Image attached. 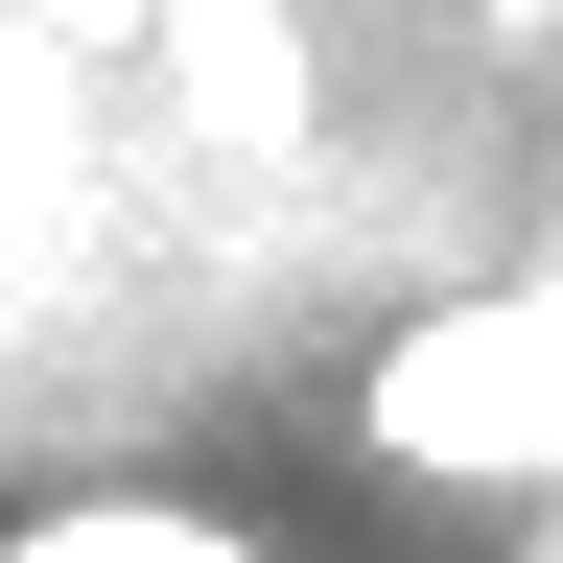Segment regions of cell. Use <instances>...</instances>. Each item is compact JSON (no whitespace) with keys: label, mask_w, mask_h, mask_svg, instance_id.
Masks as SVG:
<instances>
[{"label":"cell","mask_w":563,"mask_h":563,"mask_svg":"<svg viewBox=\"0 0 563 563\" xmlns=\"http://www.w3.org/2000/svg\"><path fill=\"white\" fill-rule=\"evenodd\" d=\"M352 446L422 493H540L563 517V282H470L352 376Z\"/></svg>","instance_id":"cell-1"},{"label":"cell","mask_w":563,"mask_h":563,"mask_svg":"<svg viewBox=\"0 0 563 563\" xmlns=\"http://www.w3.org/2000/svg\"><path fill=\"white\" fill-rule=\"evenodd\" d=\"M141 47H165V95L211 141H306V47H282V0H141Z\"/></svg>","instance_id":"cell-2"},{"label":"cell","mask_w":563,"mask_h":563,"mask_svg":"<svg viewBox=\"0 0 563 563\" xmlns=\"http://www.w3.org/2000/svg\"><path fill=\"white\" fill-rule=\"evenodd\" d=\"M0 563H258V517H211V493H165V470H95V493H24Z\"/></svg>","instance_id":"cell-3"}]
</instances>
